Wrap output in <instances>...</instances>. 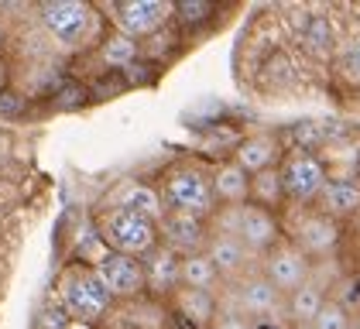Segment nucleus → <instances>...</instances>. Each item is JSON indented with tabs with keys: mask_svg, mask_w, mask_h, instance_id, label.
Here are the masks:
<instances>
[{
	"mask_svg": "<svg viewBox=\"0 0 360 329\" xmlns=\"http://www.w3.org/2000/svg\"><path fill=\"white\" fill-rule=\"evenodd\" d=\"M210 233L237 237L254 257H261V254H268L281 240V213L261 209L254 202H244V206H217V213L210 217Z\"/></svg>",
	"mask_w": 360,
	"mask_h": 329,
	"instance_id": "obj_1",
	"label": "nucleus"
},
{
	"mask_svg": "<svg viewBox=\"0 0 360 329\" xmlns=\"http://www.w3.org/2000/svg\"><path fill=\"white\" fill-rule=\"evenodd\" d=\"M56 299H58V305L69 312L72 323H83V326H89V329L100 326L113 309L110 295L103 292L96 271L76 264V261H72L69 268H62V274L56 278Z\"/></svg>",
	"mask_w": 360,
	"mask_h": 329,
	"instance_id": "obj_2",
	"label": "nucleus"
},
{
	"mask_svg": "<svg viewBox=\"0 0 360 329\" xmlns=\"http://www.w3.org/2000/svg\"><path fill=\"white\" fill-rule=\"evenodd\" d=\"M158 192L165 199L168 213H186V217L206 219L217 213V199H213V182H210V168L195 162H182L172 164L162 182H158Z\"/></svg>",
	"mask_w": 360,
	"mask_h": 329,
	"instance_id": "obj_3",
	"label": "nucleus"
},
{
	"mask_svg": "<svg viewBox=\"0 0 360 329\" xmlns=\"http://www.w3.org/2000/svg\"><path fill=\"white\" fill-rule=\"evenodd\" d=\"M96 233L103 237V244L110 247L113 254H124V257H138L144 261L155 247L162 244L158 240V226L148 223L144 217L124 209V206H107L100 209L96 219H93Z\"/></svg>",
	"mask_w": 360,
	"mask_h": 329,
	"instance_id": "obj_4",
	"label": "nucleus"
},
{
	"mask_svg": "<svg viewBox=\"0 0 360 329\" xmlns=\"http://www.w3.org/2000/svg\"><path fill=\"white\" fill-rule=\"evenodd\" d=\"M285 209H292V213L281 217V237L292 240L312 264H316V261H326V257H333V254L340 250L343 223H336V219H330L326 213H319L316 206H309V209L285 206Z\"/></svg>",
	"mask_w": 360,
	"mask_h": 329,
	"instance_id": "obj_5",
	"label": "nucleus"
},
{
	"mask_svg": "<svg viewBox=\"0 0 360 329\" xmlns=\"http://www.w3.org/2000/svg\"><path fill=\"white\" fill-rule=\"evenodd\" d=\"M38 21L49 31V38L65 45V49L86 45V38L103 41L100 11L93 4H83V0H49V4L38 7Z\"/></svg>",
	"mask_w": 360,
	"mask_h": 329,
	"instance_id": "obj_6",
	"label": "nucleus"
},
{
	"mask_svg": "<svg viewBox=\"0 0 360 329\" xmlns=\"http://www.w3.org/2000/svg\"><path fill=\"white\" fill-rule=\"evenodd\" d=\"M278 172H281V186H285V202L295 206V209L316 206L319 192L326 189V182H330L323 162L312 151H299V148H285V155L278 162Z\"/></svg>",
	"mask_w": 360,
	"mask_h": 329,
	"instance_id": "obj_7",
	"label": "nucleus"
},
{
	"mask_svg": "<svg viewBox=\"0 0 360 329\" xmlns=\"http://www.w3.org/2000/svg\"><path fill=\"white\" fill-rule=\"evenodd\" d=\"M113 25L120 34L134 38V41H148L151 34L165 31L175 25V4L172 0H120L110 7Z\"/></svg>",
	"mask_w": 360,
	"mask_h": 329,
	"instance_id": "obj_8",
	"label": "nucleus"
},
{
	"mask_svg": "<svg viewBox=\"0 0 360 329\" xmlns=\"http://www.w3.org/2000/svg\"><path fill=\"white\" fill-rule=\"evenodd\" d=\"M226 292H230V309H220V312H237V316L250 319L254 326L275 319L278 312L285 316V299L261 278V271L244 274L240 281L226 285Z\"/></svg>",
	"mask_w": 360,
	"mask_h": 329,
	"instance_id": "obj_9",
	"label": "nucleus"
},
{
	"mask_svg": "<svg viewBox=\"0 0 360 329\" xmlns=\"http://www.w3.org/2000/svg\"><path fill=\"white\" fill-rule=\"evenodd\" d=\"M261 278L285 299V295H292L295 288H302L305 281L312 278V261L292 240L281 237L268 254H261Z\"/></svg>",
	"mask_w": 360,
	"mask_h": 329,
	"instance_id": "obj_10",
	"label": "nucleus"
},
{
	"mask_svg": "<svg viewBox=\"0 0 360 329\" xmlns=\"http://www.w3.org/2000/svg\"><path fill=\"white\" fill-rule=\"evenodd\" d=\"M110 302H138L144 295V261L110 254L100 268H93Z\"/></svg>",
	"mask_w": 360,
	"mask_h": 329,
	"instance_id": "obj_11",
	"label": "nucleus"
},
{
	"mask_svg": "<svg viewBox=\"0 0 360 329\" xmlns=\"http://www.w3.org/2000/svg\"><path fill=\"white\" fill-rule=\"evenodd\" d=\"M182 288V257L165 244H158L144 257V295L151 299H172Z\"/></svg>",
	"mask_w": 360,
	"mask_h": 329,
	"instance_id": "obj_12",
	"label": "nucleus"
},
{
	"mask_svg": "<svg viewBox=\"0 0 360 329\" xmlns=\"http://www.w3.org/2000/svg\"><path fill=\"white\" fill-rule=\"evenodd\" d=\"M158 240L175 250L179 257L199 254L206 240H210V223L206 219L186 217V213H165V219L158 223Z\"/></svg>",
	"mask_w": 360,
	"mask_h": 329,
	"instance_id": "obj_13",
	"label": "nucleus"
},
{
	"mask_svg": "<svg viewBox=\"0 0 360 329\" xmlns=\"http://www.w3.org/2000/svg\"><path fill=\"white\" fill-rule=\"evenodd\" d=\"M202 254H206V257L213 261V268L220 271L223 285H233V281H240L244 274H250V261H254V254H250L237 237L210 233V240H206V247H202Z\"/></svg>",
	"mask_w": 360,
	"mask_h": 329,
	"instance_id": "obj_14",
	"label": "nucleus"
},
{
	"mask_svg": "<svg viewBox=\"0 0 360 329\" xmlns=\"http://www.w3.org/2000/svg\"><path fill=\"white\" fill-rule=\"evenodd\" d=\"M281 155H285V144L278 141V134H248L244 141H237L230 162H237L248 175H257L264 168H275Z\"/></svg>",
	"mask_w": 360,
	"mask_h": 329,
	"instance_id": "obj_15",
	"label": "nucleus"
},
{
	"mask_svg": "<svg viewBox=\"0 0 360 329\" xmlns=\"http://www.w3.org/2000/svg\"><path fill=\"white\" fill-rule=\"evenodd\" d=\"M172 312L186 323L189 329H210L220 316V295H210V292H193V288H179L172 299Z\"/></svg>",
	"mask_w": 360,
	"mask_h": 329,
	"instance_id": "obj_16",
	"label": "nucleus"
},
{
	"mask_svg": "<svg viewBox=\"0 0 360 329\" xmlns=\"http://www.w3.org/2000/svg\"><path fill=\"white\" fill-rule=\"evenodd\" d=\"M316 158L326 168L330 182H347V179H360V164H357V137L340 134L333 137L323 151H316Z\"/></svg>",
	"mask_w": 360,
	"mask_h": 329,
	"instance_id": "obj_17",
	"label": "nucleus"
},
{
	"mask_svg": "<svg viewBox=\"0 0 360 329\" xmlns=\"http://www.w3.org/2000/svg\"><path fill=\"white\" fill-rule=\"evenodd\" d=\"M210 182H213V199L217 206H244L250 189V175L237 162H220L210 168Z\"/></svg>",
	"mask_w": 360,
	"mask_h": 329,
	"instance_id": "obj_18",
	"label": "nucleus"
},
{
	"mask_svg": "<svg viewBox=\"0 0 360 329\" xmlns=\"http://www.w3.org/2000/svg\"><path fill=\"white\" fill-rule=\"evenodd\" d=\"M316 209L326 213L330 219L343 223L360 213V179H347V182H326V189L319 192Z\"/></svg>",
	"mask_w": 360,
	"mask_h": 329,
	"instance_id": "obj_19",
	"label": "nucleus"
},
{
	"mask_svg": "<svg viewBox=\"0 0 360 329\" xmlns=\"http://www.w3.org/2000/svg\"><path fill=\"white\" fill-rule=\"evenodd\" d=\"M96 58H100V69L124 76V72H131L141 62V45L134 38L113 31V34H103V41L96 45Z\"/></svg>",
	"mask_w": 360,
	"mask_h": 329,
	"instance_id": "obj_20",
	"label": "nucleus"
},
{
	"mask_svg": "<svg viewBox=\"0 0 360 329\" xmlns=\"http://www.w3.org/2000/svg\"><path fill=\"white\" fill-rule=\"evenodd\" d=\"M330 299L326 295V285H319V281H305L302 288H295L292 295H285V319H288V326H312V319L319 316V309H323V302Z\"/></svg>",
	"mask_w": 360,
	"mask_h": 329,
	"instance_id": "obj_21",
	"label": "nucleus"
},
{
	"mask_svg": "<svg viewBox=\"0 0 360 329\" xmlns=\"http://www.w3.org/2000/svg\"><path fill=\"white\" fill-rule=\"evenodd\" d=\"M113 206H124V209L138 213V217H144L148 223H155V226H158L168 213L158 186H148V182H131V186H127V195H120V202H113Z\"/></svg>",
	"mask_w": 360,
	"mask_h": 329,
	"instance_id": "obj_22",
	"label": "nucleus"
},
{
	"mask_svg": "<svg viewBox=\"0 0 360 329\" xmlns=\"http://www.w3.org/2000/svg\"><path fill=\"white\" fill-rule=\"evenodd\" d=\"M248 202L261 206V209H271L281 213L288 202H285V186H281V172L275 168H264L257 175H250V189H248Z\"/></svg>",
	"mask_w": 360,
	"mask_h": 329,
	"instance_id": "obj_23",
	"label": "nucleus"
},
{
	"mask_svg": "<svg viewBox=\"0 0 360 329\" xmlns=\"http://www.w3.org/2000/svg\"><path fill=\"white\" fill-rule=\"evenodd\" d=\"M182 288H193V292H210V295H220L223 292V278L213 268V261L199 250L182 257Z\"/></svg>",
	"mask_w": 360,
	"mask_h": 329,
	"instance_id": "obj_24",
	"label": "nucleus"
},
{
	"mask_svg": "<svg viewBox=\"0 0 360 329\" xmlns=\"http://www.w3.org/2000/svg\"><path fill=\"white\" fill-rule=\"evenodd\" d=\"M110 254L113 250L103 244V237H100L96 226L89 223L83 233H79V240H76V264H83V268H100Z\"/></svg>",
	"mask_w": 360,
	"mask_h": 329,
	"instance_id": "obj_25",
	"label": "nucleus"
},
{
	"mask_svg": "<svg viewBox=\"0 0 360 329\" xmlns=\"http://www.w3.org/2000/svg\"><path fill=\"white\" fill-rule=\"evenodd\" d=\"M312 329H354V312L347 309V302L330 295V299L323 302L319 316L312 319Z\"/></svg>",
	"mask_w": 360,
	"mask_h": 329,
	"instance_id": "obj_26",
	"label": "nucleus"
},
{
	"mask_svg": "<svg viewBox=\"0 0 360 329\" xmlns=\"http://www.w3.org/2000/svg\"><path fill=\"white\" fill-rule=\"evenodd\" d=\"M213 14H217V4H210V0H179L175 4V25L199 27L206 25Z\"/></svg>",
	"mask_w": 360,
	"mask_h": 329,
	"instance_id": "obj_27",
	"label": "nucleus"
},
{
	"mask_svg": "<svg viewBox=\"0 0 360 329\" xmlns=\"http://www.w3.org/2000/svg\"><path fill=\"white\" fill-rule=\"evenodd\" d=\"M25 113H28V96H25L21 89L4 86V89H0V120H18V117H25Z\"/></svg>",
	"mask_w": 360,
	"mask_h": 329,
	"instance_id": "obj_28",
	"label": "nucleus"
},
{
	"mask_svg": "<svg viewBox=\"0 0 360 329\" xmlns=\"http://www.w3.org/2000/svg\"><path fill=\"white\" fill-rule=\"evenodd\" d=\"M76 323L69 319V312L58 305V299H52L45 309H41V316H38V329H72Z\"/></svg>",
	"mask_w": 360,
	"mask_h": 329,
	"instance_id": "obj_29",
	"label": "nucleus"
},
{
	"mask_svg": "<svg viewBox=\"0 0 360 329\" xmlns=\"http://www.w3.org/2000/svg\"><path fill=\"white\" fill-rule=\"evenodd\" d=\"M56 100V107H62V110H72V107H79L86 100V89L83 86H76V82H65L62 86V93L58 96H52Z\"/></svg>",
	"mask_w": 360,
	"mask_h": 329,
	"instance_id": "obj_30",
	"label": "nucleus"
},
{
	"mask_svg": "<svg viewBox=\"0 0 360 329\" xmlns=\"http://www.w3.org/2000/svg\"><path fill=\"white\" fill-rule=\"evenodd\" d=\"M343 69H347V76L354 82H360V38H354L350 49L343 52Z\"/></svg>",
	"mask_w": 360,
	"mask_h": 329,
	"instance_id": "obj_31",
	"label": "nucleus"
},
{
	"mask_svg": "<svg viewBox=\"0 0 360 329\" xmlns=\"http://www.w3.org/2000/svg\"><path fill=\"white\" fill-rule=\"evenodd\" d=\"M210 329H257V326L250 319H244V316H237V312H220Z\"/></svg>",
	"mask_w": 360,
	"mask_h": 329,
	"instance_id": "obj_32",
	"label": "nucleus"
},
{
	"mask_svg": "<svg viewBox=\"0 0 360 329\" xmlns=\"http://www.w3.org/2000/svg\"><path fill=\"white\" fill-rule=\"evenodd\" d=\"M357 164H360V137H357Z\"/></svg>",
	"mask_w": 360,
	"mask_h": 329,
	"instance_id": "obj_33",
	"label": "nucleus"
},
{
	"mask_svg": "<svg viewBox=\"0 0 360 329\" xmlns=\"http://www.w3.org/2000/svg\"><path fill=\"white\" fill-rule=\"evenodd\" d=\"M0 45H4V25H0Z\"/></svg>",
	"mask_w": 360,
	"mask_h": 329,
	"instance_id": "obj_34",
	"label": "nucleus"
},
{
	"mask_svg": "<svg viewBox=\"0 0 360 329\" xmlns=\"http://www.w3.org/2000/svg\"><path fill=\"white\" fill-rule=\"evenodd\" d=\"M288 329H312V326H288Z\"/></svg>",
	"mask_w": 360,
	"mask_h": 329,
	"instance_id": "obj_35",
	"label": "nucleus"
},
{
	"mask_svg": "<svg viewBox=\"0 0 360 329\" xmlns=\"http://www.w3.org/2000/svg\"><path fill=\"white\" fill-rule=\"evenodd\" d=\"M354 329H360V323H357V319H354Z\"/></svg>",
	"mask_w": 360,
	"mask_h": 329,
	"instance_id": "obj_36",
	"label": "nucleus"
},
{
	"mask_svg": "<svg viewBox=\"0 0 360 329\" xmlns=\"http://www.w3.org/2000/svg\"><path fill=\"white\" fill-rule=\"evenodd\" d=\"M354 319H357V323H360V316H354Z\"/></svg>",
	"mask_w": 360,
	"mask_h": 329,
	"instance_id": "obj_37",
	"label": "nucleus"
}]
</instances>
